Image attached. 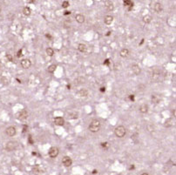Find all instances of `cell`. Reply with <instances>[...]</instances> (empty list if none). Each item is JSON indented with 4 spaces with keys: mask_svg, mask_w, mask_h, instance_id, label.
<instances>
[{
    "mask_svg": "<svg viewBox=\"0 0 176 175\" xmlns=\"http://www.w3.org/2000/svg\"><path fill=\"white\" fill-rule=\"evenodd\" d=\"M100 129V122L97 119H93L89 125V130L92 133H97Z\"/></svg>",
    "mask_w": 176,
    "mask_h": 175,
    "instance_id": "6da1fadb",
    "label": "cell"
},
{
    "mask_svg": "<svg viewBox=\"0 0 176 175\" xmlns=\"http://www.w3.org/2000/svg\"><path fill=\"white\" fill-rule=\"evenodd\" d=\"M114 133L118 138H123L126 135V128L122 125H119L114 129Z\"/></svg>",
    "mask_w": 176,
    "mask_h": 175,
    "instance_id": "7a4b0ae2",
    "label": "cell"
},
{
    "mask_svg": "<svg viewBox=\"0 0 176 175\" xmlns=\"http://www.w3.org/2000/svg\"><path fill=\"white\" fill-rule=\"evenodd\" d=\"M59 148L56 147V146H52V147L50 148L49 152H48V154H49V156H50L51 158H56V157L59 155Z\"/></svg>",
    "mask_w": 176,
    "mask_h": 175,
    "instance_id": "3957f363",
    "label": "cell"
},
{
    "mask_svg": "<svg viewBox=\"0 0 176 175\" xmlns=\"http://www.w3.org/2000/svg\"><path fill=\"white\" fill-rule=\"evenodd\" d=\"M62 164L65 165V167H69V166L72 165V164H73V160H72V159L70 158V157H68V156H65L63 158V160H62Z\"/></svg>",
    "mask_w": 176,
    "mask_h": 175,
    "instance_id": "277c9868",
    "label": "cell"
},
{
    "mask_svg": "<svg viewBox=\"0 0 176 175\" xmlns=\"http://www.w3.org/2000/svg\"><path fill=\"white\" fill-rule=\"evenodd\" d=\"M16 147H17V143L14 142V141H9L5 146V149L9 152L14 150Z\"/></svg>",
    "mask_w": 176,
    "mask_h": 175,
    "instance_id": "5b68a950",
    "label": "cell"
},
{
    "mask_svg": "<svg viewBox=\"0 0 176 175\" xmlns=\"http://www.w3.org/2000/svg\"><path fill=\"white\" fill-rule=\"evenodd\" d=\"M16 133H17V131H16V128L14 126H10L6 129V134H7L8 136H11V137L14 136V135L16 134Z\"/></svg>",
    "mask_w": 176,
    "mask_h": 175,
    "instance_id": "8992f818",
    "label": "cell"
},
{
    "mask_svg": "<svg viewBox=\"0 0 176 175\" xmlns=\"http://www.w3.org/2000/svg\"><path fill=\"white\" fill-rule=\"evenodd\" d=\"M27 117H28V112H27L26 110H23L20 112H18L17 114V118L21 120H24V119H26Z\"/></svg>",
    "mask_w": 176,
    "mask_h": 175,
    "instance_id": "52a82bcc",
    "label": "cell"
},
{
    "mask_svg": "<svg viewBox=\"0 0 176 175\" xmlns=\"http://www.w3.org/2000/svg\"><path fill=\"white\" fill-rule=\"evenodd\" d=\"M105 7L107 11H113L114 9V4H113V1H105Z\"/></svg>",
    "mask_w": 176,
    "mask_h": 175,
    "instance_id": "ba28073f",
    "label": "cell"
},
{
    "mask_svg": "<svg viewBox=\"0 0 176 175\" xmlns=\"http://www.w3.org/2000/svg\"><path fill=\"white\" fill-rule=\"evenodd\" d=\"M21 66L22 67L25 68V69H28V68L31 67V62L30 61V59H23L21 61Z\"/></svg>",
    "mask_w": 176,
    "mask_h": 175,
    "instance_id": "9c48e42d",
    "label": "cell"
},
{
    "mask_svg": "<svg viewBox=\"0 0 176 175\" xmlns=\"http://www.w3.org/2000/svg\"><path fill=\"white\" fill-rule=\"evenodd\" d=\"M54 123H55L57 125H59V126H61V125H63L64 124H65V120H64L63 118L57 117V118H55V119H54Z\"/></svg>",
    "mask_w": 176,
    "mask_h": 175,
    "instance_id": "30bf717a",
    "label": "cell"
},
{
    "mask_svg": "<svg viewBox=\"0 0 176 175\" xmlns=\"http://www.w3.org/2000/svg\"><path fill=\"white\" fill-rule=\"evenodd\" d=\"M132 71H133V73L135 75H139L140 73V71H141V70H140V67L138 65H133V66H132Z\"/></svg>",
    "mask_w": 176,
    "mask_h": 175,
    "instance_id": "8fae6325",
    "label": "cell"
},
{
    "mask_svg": "<svg viewBox=\"0 0 176 175\" xmlns=\"http://www.w3.org/2000/svg\"><path fill=\"white\" fill-rule=\"evenodd\" d=\"M75 18H76V21L79 24H83L85 22V16L82 15V14H78V15H76Z\"/></svg>",
    "mask_w": 176,
    "mask_h": 175,
    "instance_id": "7c38bea8",
    "label": "cell"
},
{
    "mask_svg": "<svg viewBox=\"0 0 176 175\" xmlns=\"http://www.w3.org/2000/svg\"><path fill=\"white\" fill-rule=\"evenodd\" d=\"M104 21H105V23L106 24V25H111V24L113 23V16H111V15L106 16V17H105Z\"/></svg>",
    "mask_w": 176,
    "mask_h": 175,
    "instance_id": "4fadbf2b",
    "label": "cell"
},
{
    "mask_svg": "<svg viewBox=\"0 0 176 175\" xmlns=\"http://www.w3.org/2000/svg\"><path fill=\"white\" fill-rule=\"evenodd\" d=\"M153 9L156 12H161L162 11V5H161V3H155L154 6H153Z\"/></svg>",
    "mask_w": 176,
    "mask_h": 175,
    "instance_id": "5bb4252c",
    "label": "cell"
},
{
    "mask_svg": "<svg viewBox=\"0 0 176 175\" xmlns=\"http://www.w3.org/2000/svg\"><path fill=\"white\" fill-rule=\"evenodd\" d=\"M148 111V106L147 105H142V106H140V112H141V113H147Z\"/></svg>",
    "mask_w": 176,
    "mask_h": 175,
    "instance_id": "9a60e30c",
    "label": "cell"
},
{
    "mask_svg": "<svg viewBox=\"0 0 176 175\" xmlns=\"http://www.w3.org/2000/svg\"><path fill=\"white\" fill-rule=\"evenodd\" d=\"M120 56L122 57V58H126V57L128 56V54H129V51L127 50L126 48H124V49H122V50L120 51Z\"/></svg>",
    "mask_w": 176,
    "mask_h": 175,
    "instance_id": "2e32d148",
    "label": "cell"
},
{
    "mask_svg": "<svg viewBox=\"0 0 176 175\" xmlns=\"http://www.w3.org/2000/svg\"><path fill=\"white\" fill-rule=\"evenodd\" d=\"M85 79L84 78H78V79H76L74 80V84L76 85H82V84H84L85 83Z\"/></svg>",
    "mask_w": 176,
    "mask_h": 175,
    "instance_id": "e0dca14e",
    "label": "cell"
},
{
    "mask_svg": "<svg viewBox=\"0 0 176 175\" xmlns=\"http://www.w3.org/2000/svg\"><path fill=\"white\" fill-rule=\"evenodd\" d=\"M143 21L146 24H149L152 21V17L150 15H146L143 17Z\"/></svg>",
    "mask_w": 176,
    "mask_h": 175,
    "instance_id": "ac0fdd59",
    "label": "cell"
},
{
    "mask_svg": "<svg viewBox=\"0 0 176 175\" xmlns=\"http://www.w3.org/2000/svg\"><path fill=\"white\" fill-rule=\"evenodd\" d=\"M23 12H24V14H25V16H29V15H31V8H30V7H28V6H26V7H25V8H24Z\"/></svg>",
    "mask_w": 176,
    "mask_h": 175,
    "instance_id": "d6986e66",
    "label": "cell"
},
{
    "mask_svg": "<svg viewBox=\"0 0 176 175\" xmlns=\"http://www.w3.org/2000/svg\"><path fill=\"white\" fill-rule=\"evenodd\" d=\"M78 49H79V52H85L86 51V45L85 44H79V46H78Z\"/></svg>",
    "mask_w": 176,
    "mask_h": 175,
    "instance_id": "ffe728a7",
    "label": "cell"
},
{
    "mask_svg": "<svg viewBox=\"0 0 176 175\" xmlns=\"http://www.w3.org/2000/svg\"><path fill=\"white\" fill-rule=\"evenodd\" d=\"M56 68H57V66H56V65H51V66H49V67H48V69H47L48 72L53 73L54 71H55Z\"/></svg>",
    "mask_w": 176,
    "mask_h": 175,
    "instance_id": "44dd1931",
    "label": "cell"
},
{
    "mask_svg": "<svg viewBox=\"0 0 176 175\" xmlns=\"http://www.w3.org/2000/svg\"><path fill=\"white\" fill-rule=\"evenodd\" d=\"M79 93L81 97H86L88 95V91L86 89H81L79 92Z\"/></svg>",
    "mask_w": 176,
    "mask_h": 175,
    "instance_id": "7402d4cb",
    "label": "cell"
},
{
    "mask_svg": "<svg viewBox=\"0 0 176 175\" xmlns=\"http://www.w3.org/2000/svg\"><path fill=\"white\" fill-rule=\"evenodd\" d=\"M165 126L166 127H170L173 125V119H168L166 120V122H165Z\"/></svg>",
    "mask_w": 176,
    "mask_h": 175,
    "instance_id": "603a6c76",
    "label": "cell"
},
{
    "mask_svg": "<svg viewBox=\"0 0 176 175\" xmlns=\"http://www.w3.org/2000/svg\"><path fill=\"white\" fill-rule=\"evenodd\" d=\"M123 4H124V6H126V7H130L131 5H132L133 4V2H132V1H130V0H125L124 2H123Z\"/></svg>",
    "mask_w": 176,
    "mask_h": 175,
    "instance_id": "cb8c5ba5",
    "label": "cell"
},
{
    "mask_svg": "<svg viewBox=\"0 0 176 175\" xmlns=\"http://www.w3.org/2000/svg\"><path fill=\"white\" fill-rule=\"evenodd\" d=\"M46 54H47L48 56H50V57H52V56H53V54H54V51L52 50V48H47L46 49Z\"/></svg>",
    "mask_w": 176,
    "mask_h": 175,
    "instance_id": "d4e9b609",
    "label": "cell"
},
{
    "mask_svg": "<svg viewBox=\"0 0 176 175\" xmlns=\"http://www.w3.org/2000/svg\"><path fill=\"white\" fill-rule=\"evenodd\" d=\"M69 5H70V3L68 2V1H64V2L62 3V7L65 8H65L68 7Z\"/></svg>",
    "mask_w": 176,
    "mask_h": 175,
    "instance_id": "484cf974",
    "label": "cell"
},
{
    "mask_svg": "<svg viewBox=\"0 0 176 175\" xmlns=\"http://www.w3.org/2000/svg\"><path fill=\"white\" fill-rule=\"evenodd\" d=\"M152 101H153V103H157L158 102V98H156L155 95H153V96H152Z\"/></svg>",
    "mask_w": 176,
    "mask_h": 175,
    "instance_id": "4316f807",
    "label": "cell"
},
{
    "mask_svg": "<svg viewBox=\"0 0 176 175\" xmlns=\"http://www.w3.org/2000/svg\"><path fill=\"white\" fill-rule=\"evenodd\" d=\"M6 58H7L9 61H12V60H13V58H12L11 54H6Z\"/></svg>",
    "mask_w": 176,
    "mask_h": 175,
    "instance_id": "83f0119b",
    "label": "cell"
},
{
    "mask_svg": "<svg viewBox=\"0 0 176 175\" xmlns=\"http://www.w3.org/2000/svg\"><path fill=\"white\" fill-rule=\"evenodd\" d=\"M147 129H148V131H149V132H152L153 130V126L152 125H147Z\"/></svg>",
    "mask_w": 176,
    "mask_h": 175,
    "instance_id": "f1b7e54d",
    "label": "cell"
},
{
    "mask_svg": "<svg viewBox=\"0 0 176 175\" xmlns=\"http://www.w3.org/2000/svg\"><path fill=\"white\" fill-rule=\"evenodd\" d=\"M22 56V50L21 49H20V50L18 51V52H17V58H20V57Z\"/></svg>",
    "mask_w": 176,
    "mask_h": 175,
    "instance_id": "f546056e",
    "label": "cell"
},
{
    "mask_svg": "<svg viewBox=\"0 0 176 175\" xmlns=\"http://www.w3.org/2000/svg\"><path fill=\"white\" fill-rule=\"evenodd\" d=\"M110 64V60L109 59H106L105 62H104V65H105V66H109Z\"/></svg>",
    "mask_w": 176,
    "mask_h": 175,
    "instance_id": "4dcf8cb0",
    "label": "cell"
},
{
    "mask_svg": "<svg viewBox=\"0 0 176 175\" xmlns=\"http://www.w3.org/2000/svg\"><path fill=\"white\" fill-rule=\"evenodd\" d=\"M101 146H102V147H107V146H108V143H106V142L102 143V144H101Z\"/></svg>",
    "mask_w": 176,
    "mask_h": 175,
    "instance_id": "1f68e13d",
    "label": "cell"
},
{
    "mask_svg": "<svg viewBox=\"0 0 176 175\" xmlns=\"http://www.w3.org/2000/svg\"><path fill=\"white\" fill-rule=\"evenodd\" d=\"M3 80H4V85H8V84H9V80H8V79H3Z\"/></svg>",
    "mask_w": 176,
    "mask_h": 175,
    "instance_id": "d6a6232c",
    "label": "cell"
},
{
    "mask_svg": "<svg viewBox=\"0 0 176 175\" xmlns=\"http://www.w3.org/2000/svg\"><path fill=\"white\" fill-rule=\"evenodd\" d=\"M71 14V12H68V11H65V12H64V15L67 16V15H70Z\"/></svg>",
    "mask_w": 176,
    "mask_h": 175,
    "instance_id": "836d02e7",
    "label": "cell"
},
{
    "mask_svg": "<svg viewBox=\"0 0 176 175\" xmlns=\"http://www.w3.org/2000/svg\"><path fill=\"white\" fill-rule=\"evenodd\" d=\"M26 129H28V126H27V125H24L23 133H25V132H26Z\"/></svg>",
    "mask_w": 176,
    "mask_h": 175,
    "instance_id": "e575fe53",
    "label": "cell"
},
{
    "mask_svg": "<svg viewBox=\"0 0 176 175\" xmlns=\"http://www.w3.org/2000/svg\"><path fill=\"white\" fill-rule=\"evenodd\" d=\"M129 98H130V99L132 100V101H134V95H130Z\"/></svg>",
    "mask_w": 176,
    "mask_h": 175,
    "instance_id": "d590c367",
    "label": "cell"
},
{
    "mask_svg": "<svg viewBox=\"0 0 176 175\" xmlns=\"http://www.w3.org/2000/svg\"><path fill=\"white\" fill-rule=\"evenodd\" d=\"M100 92H101V93H105V87H101V88H100Z\"/></svg>",
    "mask_w": 176,
    "mask_h": 175,
    "instance_id": "8d00e7d4",
    "label": "cell"
},
{
    "mask_svg": "<svg viewBox=\"0 0 176 175\" xmlns=\"http://www.w3.org/2000/svg\"><path fill=\"white\" fill-rule=\"evenodd\" d=\"M45 37H46V38H49V39H50L51 40H52V37H51V35H50V34H46V35H45Z\"/></svg>",
    "mask_w": 176,
    "mask_h": 175,
    "instance_id": "74e56055",
    "label": "cell"
},
{
    "mask_svg": "<svg viewBox=\"0 0 176 175\" xmlns=\"http://www.w3.org/2000/svg\"><path fill=\"white\" fill-rule=\"evenodd\" d=\"M29 142L32 144V140H31V136H29Z\"/></svg>",
    "mask_w": 176,
    "mask_h": 175,
    "instance_id": "f35d334b",
    "label": "cell"
},
{
    "mask_svg": "<svg viewBox=\"0 0 176 175\" xmlns=\"http://www.w3.org/2000/svg\"><path fill=\"white\" fill-rule=\"evenodd\" d=\"M173 114H174V117H175V109H174V111H173Z\"/></svg>",
    "mask_w": 176,
    "mask_h": 175,
    "instance_id": "ab89813d",
    "label": "cell"
},
{
    "mask_svg": "<svg viewBox=\"0 0 176 175\" xmlns=\"http://www.w3.org/2000/svg\"><path fill=\"white\" fill-rule=\"evenodd\" d=\"M132 165V166H131V167L130 168H129V169H130V170H132V169H134V165Z\"/></svg>",
    "mask_w": 176,
    "mask_h": 175,
    "instance_id": "60d3db41",
    "label": "cell"
},
{
    "mask_svg": "<svg viewBox=\"0 0 176 175\" xmlns=\"http://www.w3.org/2000/svg\"><path fill=\"white\" fill-rule=\"evenodd\" d=\"M141 175H149V174H148V173H142V174Z\"/></svg>",
    "mask_w": 176,
    "mask_h": 175,
    "instance_id": "b9f144b4",
    "label": "cell"
},
{
    "mask_svg": "<svg viewBox=\"0 0 176 175\" xmlns=\"http://www.w3.org/2000/svg\"><path fill=\"white\" fill-rule=\"evenodd\" d=\"M98 173V171H96V170H94L93 172H92V173H93V174H95V173Z\"/></svg>",
    "mask_w": 176,
    "mask_h": 175,
    "instance_id": "7bdbcfd3",
    "label": "cell"
},
{
    "mask_svg": "<svg viewBox=\"0 0 176 175\" xmlns=\"http://www.w3.org/2000/svg\"><path fill=\"white\" fill-rule=\"evenodd\" d=\"M110 34H111V31H108V32H107V34H106V36H109Z\"/></svg>",
    "mask_w": 176,
    "mask_h": 175,
    "instance_id": "ee69618b",
    "label": "cell"
},
{
    "mask_svg": "<svg viewBox=\"0 0 176 175\" xmlns=\"http://www.w3.org/2000/svg\"><path fill=\"white\" fill-rule=\"evenodd\" d=\"M0 12H1V8H0Z\"/></svg>",
    "mask_w": 176,
    "mask_h": 175,
    "instance_id": "f6af8a7d",
    "label": "cell"
}]
</instances>
